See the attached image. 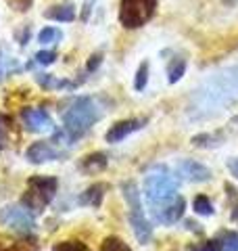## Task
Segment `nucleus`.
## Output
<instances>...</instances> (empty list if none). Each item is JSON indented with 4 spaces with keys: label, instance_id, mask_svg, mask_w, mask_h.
Returning <instances> with one entry per match:
<instances>
[{
    "label": "nucleus",
    "instance_id": "1",
    "mask_svg": "<svg viewBox=\"0 0 238 251\" xmlns=\"http://www.w3.org/2000/svg\"><path fill=\"white\" fill-rule=\"evenodd\" d=\"M100 117H102V109L94 99H90V97L75 99L73 103H71V107L65 111V115H63L67 138L69 140L82 138Z\"/></svg>",
    "mask_w": 238,
    "mask_h": 251
},
{
    "label": "nucleus",
    "instance_id": "2",
    "mask_svg": "<svg viewBox=\"0 0 238 251\" xmlns=\"http://www.w3.org/2000/svg\"><path fill=\"white\" fill-rule=\"evenodd\" d=\"M198 92L201 94H198L196 100L207 111L211 107H221L230 103L234 97H238V67L224 74H217V77H211Z\"/></svg>",
    "mask_w": 238,
    "mask_h": 251
},
{
    "label": "nucleus",
    "instance_id": "3",
    "mask_svg": "<svg viewBox=\"0 0 238 251\" xmlns=\"http://www.w3.org/2000/svg\"><path fill=\"white\" fill-rule=\"evenodd\" d=\"M144 197L148 207L165 203L173 197H178V180L169 174L165 166H157L144 178Z\"/></svg>",
    "mask_w": 238,
    "mask_h": 251
},
{
    "label": "nucleus",
    "instance_id": "4",
    "mask_svg": "<svg viewBox=\"0 0 238 251\" xmlns=\"http://www.w3.org/2000/svg\"><path fill=\"white\" fill-rule=\"evenodd\" d=\"M57 178L54 176H34L27 182V191L23 195V205H25L31 214L42 211L52 201L54 193H57Z\"/></svg>",
    "mask_w": 238,
    "mask_h": 251
},
{
    "label": "nucleus",
    "instance_id": "5",
    "mask_svg": "<svg viewBox=\"0 0 238 251\" xmlns=\"http://www.w3.org/2000/svg\"><path fill=\"white\" fill-rule=\"evenodd\" d=\"M123 197L128 201V207H130V224L134 228V234L140 243H148L150 237H153V226L144 218V209H142V203H140V193H138V186L134 182H125L123 186Z\"/></svg>",
    "mask_w": 238,
    "mask_h": 251
},
{
    "label": "nucleus",
    "instance_id": "6",
    "mask_svg": "<svg viewBox=\"0 0 238 251\" xmlns=\"http://www.w3.org/2000/svg\"><path fill=\"white\" fill-rule=\"evenodd\" d=\"M159 0H121L119 4V23L125 29L142 27L153 19Z\"/></svg>",
    "mask_w": 238,
    "mask_h": 251
},
{
    "label": "nucleus",
    "instance_id": "7",
    "mask_svg": "<svg viewBox=\"0 0 238 251\" xmlns=\"http://www.w3.org/2000/svg\"><path fill=\"white\" fill-rule=\"evenodd\" d=\"M184 199L180 197H173L165 203H159V205L150 207V216H153L155 222H161V224H176L178 220L184 216Z\"/></svg>",
    "mask_w": 238,
    "mask_h": 251
},
{
    "label": "nucleus",
    "instance_id": "8",
    "mask_svg": "<svg viewBox=\"0 0 238 251\" xmlns=\"http://www.w3.org/2000/svg\"><path fill=\"white\" fill-rule=\"evenodd\" d=\"M0 222L6 224V226H13V228H19V230H34V216L27 207H17V205H11V207H4L0 211Z\"/></svg>",
    "mask_w": 238,
    "mask_h": 251
},
{
    "label": "nucleus",
    "instance_id": "9",
    "mask_svg": "<svg viewBox=\"0 0 238 251\" xmlns=\"http://www.w3.org/2000/svg\"><path fill=\"white\" fill-rule=\"evenodd\" d=\"M21 120L29 132H54V124L50 120V115L42 111V109H34V107L23 109Z\"/></svg>",
    "mask_w": 238,
    "mask_h": 251
},
{
    "label": "nucleus",
    "instance_id": "10",
    "mask_svg": "<svg viewBox=\"0 0 238 251\" xmlns=\"http://www.w3.org/2000/svg\"><path fill=\"white\" fill-rule=\"evenodd\" d=\"M146 122L144 120H123V122H117V124H113L109 128V132L105 134V138H107V143H119V140H123L128 134H132V132H136V130H140L142 126H144Z\"/></svg>",
    "mask_w": 238,
    "mask_h": 251
},
{
    "label": "nucleus",
    "instance_id": "11",
    "mask_svg": "<svg viewBox=\"0 0 238 251\" xmlns=\"http://www.w3.org/2000/svg\"><path fill=\"white\" fill-rule=\"evenodd\" d=\"M178 172L186 180H192V182H205V180L211 178V170L194 159H182L178 163Z\"/></svg>",
    "mask_w": 238,
    "mask_h": 251
},
{
    "label": "nucleus",
    "instance_id": "12",
    "mask_svg": "<svg viewBox=\"0 0 238 251\" xmlns=\"http://www.w3.org/2000/svg\"><path fill=\"white\" fill-rule=\"evenodd\" d=\"M59 155L61 153L50 143H34V145L27 149V153H25V157H27L31 163H46V161L57 159Z\"/></svg>",
    "mask_w": 238,
    "mask_h": 251
},
{
    "label": "nucleus",
    "instance_id": "13",
    "mask_svg": "<svg viewBox=\"0 0 238 251\" xmlns=\"http://www.w3.org/2000/svg\"><path fill=\"white\" fill-rule=\"evenodd\" d=\"M109 191V184L105 182H96L88 186L86 191L82 193V197H79V205H90V207H98L102 199H105V195Z\"/></svg>",
    "mask_w": 238,
    "mask_h": 251
},
{
    "label": "nucleus",
    "instance_id": "14",
    "mask_svg": "<svg viewBox=\"0 0 238 251\" xmlns=\"http://www.w3.org/2000/svg\"><path fill=\"white\" fill-rule=\"evenodd\" d=\"M46 19H54V21H73L75 19V6L71 2H63V4H52L48 11L44 13Z\"/></svg>",
    "mask_w": 238,
    "mask_h": 251
},
{
    "label": "nucleus",
    "instance_id": "15",
    "mask_svg": "<svg viewBox=\"0 0 238 251\" xmlns=\"http://www.w3.org/2000/svg\"><path fill=\"white\" fill-rule=\"evenodd\" d=\"M107 163H109V159L105 153H90L82 159L79 168H82V172H86V174H98V172L107 168Z\"/></svg>",
    "mask_w": 238,
    "mask_h": 251
},
{
    "label": "nucleus",
    "instance_id": "16",
    "mask_svg": "<svg viewBox=\"0 0 238 251\" xmlns=\"http://www.w3.org/2000/svg\"><path fill=\"white\" fill-rule=\"evenodd\" d=\"M184 72H186V61L182 57H173L167 65V80L169 84H176L184 77Z\"/></svg>",
    "mask_w": 238,
    "mask_h": 251
},
{
    "label": "nucleus",
    "instance_id": "17",
    "mask_svg": "<svg viewBox=\"0 0 238 251\" xmlns=\"http://www.w3.org/2000/svg\"><path fill=\"white\" fill-rule=\"evenodd\" d=\"M219 245L221 251H238V234L234 230H228V232H221L219 234Z\"/></svg>",
    "mask_w": 238,
    "mask_h": 251
},
{
    "label": "nucleus",
    "instance_id": "18",
    "mask_svg": "<svg viewBox=\"0 0 238 251\" xmlns=\"http://www.w3.org/2000/svg\"><path fill=\"white\" fill-rule=\"evenodd\" d=\"M61 38H63L61 29H57V27H44L38 34V42L40 44H54V42H59Z\"/></svg>",
    "mask_w": 238,
    "mask_h": 251
},
{
    "label": "nucleus",
    "instance_id": "19",
    "mask_svg": "<svg viewBox=\"0 0 238 251\" xmlns=\"http://www.w3.org/2000/svg\"><path fill=\"white\" fill-rule=\"evenodd\" d=\"M192 207H194L196 214H201V216H211L213 214V205H211L209 197H205V195H198V197H194Z\"/></svg>",
    "mask_w": 238,
    "mask_h": 251
},
{
    "label": "nucleus",
    "instance_id": "20",
    "mask_svg": "<svg viewBox=\"0 0 238 251\" xmlns=\"http://www.w3.org/2000/svg\"><path fill=\"white\" fill-rule=\"evenodd\" d=\"M100 251H132V249L128 247V243H123L121 239H117V237H107L105 241H102Z\"/></svg>",
    "mask_w": 238,
    "mask_h": 251
},
{
    "label": "nucleus",
    "instance_id": "21",
    "mask_svg": "<svg viewBox=\"0 0 238 251\" xmlns=\"http://www.w3.org/2000/svg\"><path fill=\"white\" fill-rule=\"evenodd\" d=\"M52 251H92V249L79 241H63V243H57Z\"/></svg>",
    "mask_w": 238,
    "mask_h": 251
},
{
    "label": "nucleus",
    "instance_id": "22",
    "mask_svg": "<svg viewBox=\"0 0 238 251\" xmlns=\"http://www.w3.org/2000/svg\"><path fill=\"white\" fill-rule=\"evenodd\" d=\"M146 82H148V63L144 61V63H140V67H138L134 88H136V90H144V88H146Z\"/></svg>",
    "mask_w": 238,
    "mask_h": 251
},
{
    "label": "nucleus",
    "instance_id": "23",
    "mask_svg": "<svg viewBox=\"0 0 238 251\" xmlns=\"http://www.w3.org/2000/svg\"><path fill=\"white\" fill-rule=\"evenodd\" d=\"M9 130H11V120L4 113H0V149L9 145Z\"/></svg>",
    "mask_w": 238,
    "mask_h": 251
},
{
    "label": "nucleus",
    "instance_id": "24",
    "mask_svg": "<svg viewBox=\"0 0 238 251\" xmlns=\"http://www.w3.org/2000/svg\"><path fill=\"white\" fill-rule=\"evenodd\" d=\"M226 188V195H228V199L230 203H232V220H238V195H236V188L232 184H224Z\"/></svg>",
    "mask_w": 238,
    "mask_h": 251
},
{
    "label": "nucleus",
    "instance_id": "25",
    "mask_svg": "<svg viewBox=\"0 0 238 251\" xmlns=\"http://www.w3.org/2000/svg\"><path fill=\"white\" fill-rule=\"evenodd\" d=\"M38 82L42 84V86H46V88H65V86H71L69 82H63V80H54V77H50V75H38Z\"/></svg>",
    "mask_w": 238,
    "mask_h": 251
},
{
    "label": "nucleus",
    "instance_id": "26",
    "mask_svg": "<svg viewBox=\"0 0 238 251\" xmlns=\"http://www.w3.org/2000/svg\"><path fill=\"white\" fill-rule=\"evenodd\" d=\"M54 59H57V54H54L52 50H40L36 54V61L40 63V65H50V63H54Z\"/></svg>",
    "mask_w": 238,
    "mask_h": 251
},
{
    "label": "nucleus",
    "instance_id": "27",
    "mask_svg": "<svg viewBox=\"0 0 238 251\" xmlns=\"http://www.w3.org/2000/svg\"><path fill=\"white\" fill-rule=\"evenodd\" d=\"M15 11H19V13H23V11H29V6H31V2L34 0H6Z\"/></svg>",
    "mask_w": 238,
    "mask_h": 251
},
{
    "label": "nucleus",
    "instance_id": "28",
    "mask_svg": "<svg viewBox=\"0 0 238 251\" xmlns=\"http://www.w3.org/2000/svg\"><path fill=\"white\" fill-rule=\"evenodd\" d=\"M196 251H221V245H219V239H213V241H207L203 247H198Z\"/></svg>",
    "mask_w": 238,
    "mask_h": 251
},
{
    "label": "nucleus",
    "instance_id": "29",
    "mask_svg": "<svg viewBox=\"0 0 238 251\" xmlns=\"http://www.w3.org/2000/svg\"><path fill=\"white\" fill-rule=\"evenodd\" d=\"M100 59H102V54H100V52L92 54L90 61H88V72H94V69H96V67L100 65Z\"/></svg>",
    "mask_w": 238,
    "mask_h": 251
},
{
    "label": "nucleus",
    "instance_id": "30",
    "mask_svg": "<svg viewBox=\"0 0 238 251\" xmlns=\"http://www.w3.org/2000/svg\"><path fill=\"white\" fill-rule=\"evenodd\" d=\"M228 168H230V172H232V174L238 178V159H230V161H228Z\"/></svg>",
    "mask_w": 238,
    "mask_h": 251
},
{
    "label": "nucleus",
    "instance_id": "31",
    "mask_svg": "<svg viewBox=\"0 0 238 251\" xmlns=\"http://www.w3.org/2000/svg\"><path fill=\"white\" fill-rule=\"evenodd\" d=\"M92 2H94V0H86V4H84V15H82V19H84V21H88V13H90Z\"/></svg>",
    "mask_w": 238,
    "mask_h": 251
},
{
    "label": "nucleus",
    "instance_id": "32",
    "mask_svg": "<svg viewBox=\"0 0 238 251\" xmlns=\"http://www.w3.org/2000/svg\"><path fill=\"white\" fill-rule=\"evenodd\" d=\"M0 80H2V72H0Z\"/></svg>",
    "mask_w": 238,
    "mask_h": 251
}]
</instances>
